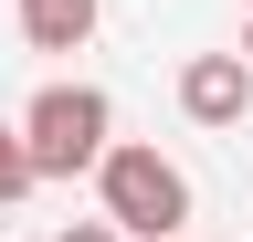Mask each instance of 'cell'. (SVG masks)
<instances>
[{"label":"cell","mask_w":253,"mask_h":242,"mask_svg":"<svg viewBox=\"0 0 253 242\" xmlns=\"http://www.w3.org/2000/svg\"><path fill=\"white\" fill-rule=\"evenodd\" d=\"M21 32H32V53H84L95 0H21Z\"/></svg>","instance_id":"cell-4"},{"label":"cell","mask_w":253,"mask_h":242,"mask_svg":"<svg viewBox=\"0 0 253 242\" xmlns=\"http://www.w3.org/2000/svg\"><path fill=\"white\" fill-rule=\"evenodd\" d=\"M11 127H21L32 179H84L106 158V137H116V105H106V84H42Z\"/></svg>","instance_id":"cell-2"},{"label":"cell","mask_w":253,"mask_h":242,"mask_svg":"<svg viewBox=\"0 0 253 242\" xmlns=\"http://www.w3.org/2000/svg\"><path fill=\"white\" fill-rule=\"evenodd\" d=\"M243 11H253V0H243Z\"/></svg>","instance_id":"cell-8"},{"label":"cell","mask_w":253,"mask_h":242,"mask_svg":"<svg viewBox=\"0 0 253 242\" xmlns=\"http://www.w3.org/2000/svg\"><path fill=\"white\" fill-rule=\"evenodd\" d=\"M179 116L190 127H243L253 116V64L243 53H190L179 64Z\"/></svg>","instance_id":"cell-3"},{"label":"cell","mask_w":253,"mask_h":242,"mask_svg":"<svg viewBox=\"0 0 253 242\" xmlns=\"http://www.w3.org/2000/svg\"><path fill=\"white\" fill-rule=\"evenodd\" d=\"M243 64H253V11H243Z\"/></svg>","instance_id":"cell-7"},{"label":"cell","mask_w":253,"mask_h":242,"mask_svg":"<svg viewBox=\"0 0 253 242\" xmlns=\"http://www.w3.org/2000/svg\"><path fill=\"white\" fill-rule=\"evenodd\" d=\"M32 190H42V179H32V158H21V127L0 116V210H11V200H32Z\"/></svg>","instance_id":"cell-5"},{"label":"cell","mask_w":253,"mask_h":242,"mask_svg":"<svg viewBox=\"0 0 253 242\" xmlns=\"http://www.w3.org/2000/svg\"><path fill=\"white\" fill-rule=\"evenodd\" d=\"M84 179H95L106 232H137V242H179L190 232V169L158 158L148 137H106V158H95Z\"/></svg>","instance_id":"cell-1"},{"label":"cell","mask_w":253,"mask_h":242,"mask_svg":"<svg viewBox=\"0 0 253 242\" xmlns=\"http://www.w3.org/2000/svg\"><path fill=\"white\" fill-rule=\"evenodd\" d=\"M63 242H126V232H106V221H63Z\"/></svg>","instance_id":"cell-6"}]
</instances>
